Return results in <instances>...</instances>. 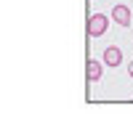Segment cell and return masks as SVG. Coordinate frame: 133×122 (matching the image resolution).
Listing matches in <instances>:
<instances>
[{
  "instance_id": "cell-1",
  "label": "cell",
  "mask_w": 133,
  "mask_h": 122,
  "mask_svg": "<svg viewBox=\"0 0 133 122\" xmlns=\"http://www.w3.org/2000/svg\"><path fill=\"white\" fill-rule=\"evenodd\" d=\"M107 29H109V16H104V13L88 16V37H101Z\"/></svg>"
},
{
  "instance_id": "cell-2",
  "label": "cell",
  "mask_w": 133,
  "mask_h": 122,
  "mask_svg": "<svg viewBox=\"0 0 133 122\" xmlns=\"http://www.w3.org/2000/svg\"><path fill=\"white\" fill-rule=\"evenodd\" d=\"M101 72H104V64H101V61H96L93 56L85 61V77H88V82H91V85L101 80Z\"/></svg>"
},
{
  "instance_id": "cell-3",
  "label": "cell",
  "mask_w": 133,
  "mask_h": 122,
  "mask_svg": "<svg viewBox=\"0 0 133 122\" xmlns=\"http://www.w3.org/2000/svg\"><path fill=\"white\" fill-rule=\"evenodd\" d=\"M112 21L115 24H120V27H130V8L128 5H115L112 8Z\"/></svg>"
},
{
  "instance_id": "cell-4",
  "label": "cell",
  "mask_w": 133,
  "mask_h": 122,
  "mask_svg": "<svg viewBox=\"0 0 133 122\" xmlns=\"http://www.w3.org/2000/svg\"><path fill=\"white\" fill-rule=\"evenodd\" d=\"M104 64H107V66H112V69H117V66L123 64V51H120L117 45L104 48Z\"/></svg>"
},
{
  "instance_id": "cell-5",
  "label": "cell",
  "mask_w": 133,
  "mask_h": 122,
  "mask_svg": "<svg viewBox=\"0 0 133 122\" xmlns=\"http://www.w3.org/2000/svg\"><path fill=\"white\" fill-rule=\"evenodd\" d=\"M128 74H130V77H133V61H130V66H128Z\"/></svg>"
}]
</instances>
